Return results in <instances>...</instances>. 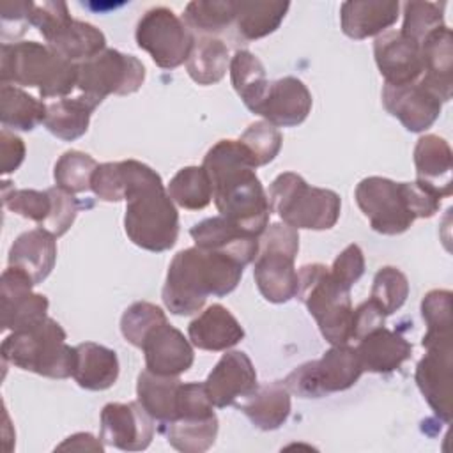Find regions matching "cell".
Listing matches in <instances>:
<instances>
[{
  "label": "cell",
  "instance_id": "cell-49",
  "mask_svg": "<svg viewBox=\"0 0 453 453\" xmlns=\"http://www.w3.org/2000/svg\"><path fill=\"white\" fill-rule=\"evenodd\" d=\"M331 276L334 281L343 287L345 290H350L352 285L363 276L365 273V255L357 244H349L333 262L329 267Z\"/></svg>",
  "mask_w": 453,
  "mask_h": 453
},
{
  "label": "cell",
  "instance_id": "cell-4",
  "mask_svg": "<svg viewBox=\"0 0 453 453\" xmlns=\"http://www.w3.org/2000/svg\"><path fill=\"white\" fill-rule=\"evenodd\" d=\"M2 85L34 87L42 99L65 97L78 85V64L35 41L4 42L0 55Z\"/></svg>",
  "mask_w": 453,
  "mask_h": 453
},
{
  "label": "cell",
  "instance_id": "cell-16",
  "mask_svg": "<svg viewBox=\"0 0 453 453\" xmlns=\"http://www.w3.org/2000/svg\"><path fill=\"white\" fill-rule=\"evenodd\" d=\"M154 419L136 402L106 403L101 411L99 439L122 451H142L154 437Z\"/></svg>",
  "mask_w": 453,
  "mask_h": 453
},
{
  "label": "cell",
  "instance_id": "cell-25",
  "mask_svg": "<svg viewBox=\"0 0 453 453\" xmlns=\"http://www.w3.org/2000/svg\"><path fill=\"white\" fill-rule=\"evenodd\" d=\"M188 336L191 345L202 350L219 352L237 345L244 338V329L228 308L216 303L189 322Z\"/></svg>",
  "mask_w": 453,
  "mask_h": 453
},
{
  "label": "cell",
  "instance_id": "cell-9",
  "mask_svg": "<svg viewBox=\"0 0 453 453\" xmlns=\"http://www.w3.org/2000/svg\"><path fill=\"white\" fill-rule=\"evenodd\" d=\"M30 25L37 27L48 46L62 58L81 64L106 48L104 34L69 14L65 2H32Z\"/></svg>",
  "mask_w": 453,
  "mask_h": 453
},
{
  "label": "cell",
  "instance_id": "cell-52",
  "mask_svg": "<svg viewBox=\"0 0 453 453\" xmlns=\"http://www.w3.org/2000/svg\"><path fill=\"white\" fill-rule=\"evenodd\" d=\"M25 143L23 140L11 133L9 129H2L0 133V156H2V173H12L19 168V165L25 159Z\"/></svg>",
  "mask_w": 453,
  "mask_h": 453
},
{
  "label": "cell",
  "instance_id": "cell-20",
  "mask_svg": "<svg viewBox=\"0 0 453 453\" xmlns=\"http://www.w3.org/2000/svg\"><path fill=\"white\" fill-rule=\"evenodd\" d=\"M373 55L386 85L414 83L423 74L421 48L400 30L380 34L373 42Z\"/></svg>",
  "mask_w": 453,
  "mask_h": 453
},
{
  "label": "cell",
  "instance_id": "cell-3",
  "mask_svg": "<svg viewBox=\"0 0 453 453\" xmlns=\"http://www.w3.org/2000/svg\"><path fill=\"white\" fill-rule=\"evenodd\" d=\"M244 265L226 255L198 246L179 251L166 273L161 290L166 310L173 315L200 311L209 296L223 297L235 290Z\"/></svg>",
  "mask_w": 453,
  "mask_h": 453
},
{
  "label": "cell",
  "instance_id": "cell-48",
  "mask_svg": "<svg viewBox=\"0 0 453 453\" xmlns=\"http://www.w3.org/2000/svg\"><path fill=\"white\" fill-rule=\"evenodd\" d=\"M90 189L103 202H120L124 200V172L122 163H103L97 165Z\"/></svg>",
  "mask_w": 453,
  "mask_h": 453
},
{
  "label": "cell",
  "instance_id": "cell-28",
  "mask_svg": "<svg viewBox=\"0 0 453 453\" xmlns=\"http://www.w3.org/2000/svg\"><path fill=\"white\" fill-rule=\"evenodd\" d=\"M400 12L398 2H343L340 7L342 30L350 39H366L389 28Z\"/></svg>",
  "mask_w": 453,
  "mask_h": 453
},
{
  "label": "cell",
  "instance_id": "cell-51",
  "mask_svg": "<svg viewBox=\"0 0 453 453\" xmlns=\"http://www.w3.org/2000/svg\"><path fill=\"white\" fill-rule=\"evenodd\" d=\"M384 319H386V315L372 299L361 303L354 310V315H352V340H359L365 334H368L370 331L382 327Z\"/></svg>",
  "mask_w": 453,
  "mask_h": 453
},
{
  "label": "cell",
  "instance_id": "cell-40",
  "mask_svg": "<svg viewBox=\"0 0 453 453\" xmlns=\"http://www.w3.org/2000/svg\"><path fill=\"white\" fill-rule=\"evenodd\" d=\"M235 21V2L230 0H195L184 9V23L188 28L202 34L212 35L223 32Z\"/></svg>",
  "mask_w": 453,
  "mask_h": 453
},
{
  "label": "cell",
  "instance_id": "cell-35",
  "mask_svg": "<svg viewBox=\"0 0 453 453\" xmlns=\"http://www.w3.org/2000/svg\"><path fill=\"white\" fill-rule=\"evenodd\" d=\"M228 65V48L221 39L212 35L195 37V44L186 60V71L195 83H218L226 74Z\"/></svg>",
  "mask_w": 453,
  "mask_h": 453
},
{
  "label": "cell",
  "instance_id": "cell-17",
  "mask_svg": "<svg viewBox=\"0 0 453 453\" xmlns=\"http://www.w3.org/2000/svg\"><path fill=\"white\" fill-rule=\"evenodd\" d=\"M203 386L211 403L223 409L253 395L258 382L255 366L248 354L242 350H228L214 365Z\"/></svg>",
  "mask_w": 453,
  "mask_h": 453
},
{
  "label": "cell",
  "instance_id": "cell-45",
  "mask_svg": "<svg viewBox=\"0 0 453 453\" xmlns=\"http://www.w3.org/2000/svg\"><path fill=\"white\" fill-rule=\"evenodd\" d=\"M239 142L251 154L257 168L271 163L281 149V133L265 120H257L246 127Z\"/></svg>",
  "mask_w": 453,
  "mask_h": 453
},
{
  "label": "cell",
  "instance_id": "cell-24",
  "mask_svg": "<svg viewBox=\"0 0 453 453\" xmlns=\"http://www.w3.org/2000/svg\"><path fill=\"white\" fill-rule=\"evenodd\" d=\"M423 74L418 80L430 92H434L441 103H448L453 92V37L448 27L432 32L421 42Z\"/></svg>",
  "mask_w": 453,
  "mask_h": 453
},
{
  "label": "cell",
  "instance_id": "cell-10",
  "mask_svg": "<svg viewBox=\"0 0 453 453\" xmlns=\"http://www.w3.org/2000/svg\"><path fill=\"white\" fill-rule=\"evenodd\" d=\"M212 407L203 382H182L175 418L159 430L177 451L203 453L214 444L219 428Z\"/></svg>",
  "mask_w": 453,
  "mask_h": 453
},
{
  "label": "cell",
  "instance_id": "cell-27",
  "mask_svg": "<svg viewBox=\"0 0 453 453\" xmlns=\"http://www.w3.org/2000/svg\"><path fill=\"white\" fill-rule=\"evenodd\" d=\"M57 237L44 228H34L16 237L9 250V265L25 271L37 285L44 281L57 262Z\"/></svg>",
  "mask_w": 453,
  "mask_h": 453
},
{
  "label": "cell",
  "instance_id": "cell-36",
  "mask_svg": "<svg viewBox=\"0 0 453 453\" xmlns=\"http://www.w3.org/2000/svg\"><path fill=\"white\" fill-rule=\"evenodd\" d=\"M94 110L96 106L81 96L73 99L62 97L48 104L44 126L53 136L73 142L87 133Z\"/></svg>",
  "mask_w": 453,
  "mask_h": 453
},
{
  "label": "cell",
  "instance_id": "cell-47",
  "mask_svg": "<svg viewBox=\"0 0 453 453\" xmlns=\"http://www.w3.org/2000/svg\"><path fill=\"white\" fill-rule=\"evenodd\" d=\"M48 191L51 195V211L39 228H44L51 235L60 237L74 223L80 205H78V200L73 196V193H69L58 186L48 188Z\"/></svg>",
  "mask_w": 453,
  "mask_h": 453
},
{
  "label": "cell",
  "instance_id": "cell-6",
  "mask_svg": "<svg viewBox=\"0 0 453 453\" xmlns=\"http://www.w3.org/2000/svg\"><path fill=\"white\" fill-rule=\"evenodd\" d=\"M267 200L285 225L299 230H329L342 211L338 193L310 186L299 173L283 172L269 186Z\"/></svg>",
  "mask_w": 453,
  "mask_h": 453
},
{
  "label": "cell",
  "instance_id": "cell-50",
  "mask_svg": "<svg viewBox=\"0 0 453 453\" xmlns=\"http://www.w3.org/2000/svg\"><path fill=\"white\" fill-rule=\"evenodd\" d=\"M32 2H5L2 4V39H18L30 25Z\"/></svg>",
  "mask_w": 453,
  "mask_h": 453
},
{
  "label": "cell",
  "instance_id": "cell-2",
  "mask_svg": "<svg viewBox=\"0 0 453 453\" xmlns=\"http://www.w3.org/2000/svg\"><path fill=\"white\" fill-rule=\"evenodd\" d=\"M124 230L133 244L147 251H166L179 237V212L156 170L136 159H126Z\"/></svg>",
  "mask_w": 453,
  "mask_h": 453
},
{
  "label": "cell",
  "instance_id": "cell-21",
  "mask_svg": "<svg viewBox=\"0 0 453 453\" xmlns=\"http://www.w3.org/2000/svg\"><path fill=\"white\" fill-rule=\"evenodd\" d=\"M140 349L145 354V368L157 375L179 377L195 361L191 342L177 327L168 324V320L156 326L145 336Z\"/></svg>",
  "mask_w": 453,
  "mask_h": 453
},
{
  "label": "cell",
  "instance_id": "cell-41",
  "mask_svg": "<svg viewBox=\"0 0 453 453\" xmlns=\"http://www.w3.org/2000/svg\"><path fill=\"white\" fill-rule=\"evenodd\" d=\"M97 168V161L81 152V150H67L64 152L53 168L55 186L69 191V193H83L90 189L92 175Z\"/></svg>",
  "mask_w": 453,
  "mask_h": 453
},
{
  "label": "cell",
  "instance_id": "cell-42",
  "mask_svg": "<svg viewBox=\"0 0 453 453\" xmlns=\"http://www.w3.org/2000/svg\"><path fill=\"white\" fill-rule=\"evenodd\" d=\"M407 296H409V281L400 269L393 265H386L377 271L372 283L370 299L382 310L386 317L400 310Z\"/></svg>",
  "mask_w": 453,
  "mask_h": 453
},
{
  "label": "cell",
  "instance_id": "cell-31",
  "mask_svg": "<svg viewBox=\"0 0 453 453\" xmlns=\"http://www.w3.org/2000/svg\"><path fill=\"white\" fill-rule=\"evenodd\" d=\"M237 407L260 430H276L290 416V391L283 382L258 386L253 395L244 398Z\"/></svg>",
  "mask_w": 453,
  "mask_h": 453
},
{
  "label": "cell",
  "instance_id": "cell-53",
  "mask_svg": "<svg viewBox=\"0 0 453 453\" xmlns=\"http://www.w3.org/2000/svg\"><path fill=\"white\" fill-rule=\"evenodd\" d=\"M57 449H78V451L92 449V451H103L104 444H103V441H96L94 435L80 432V434H74V435L67 437L62 444L57 446Z\"/></svg>",
  "mask_w": 453,
  "mask_h": 453
},
{
  "label": "cell",
  "instance_id": "cell-46",
  "mask_svg": "<svg viewBox=\"0 0 453 453\" xmlns=\"http://www.w3.org/2000/svg\"><path fill=\"white\" fill-rule=\"evenodd\" d=\"M9 182H4L2 188V198H4V205L27 218L35 221L39 226L44 223V219L48 218L50 211H51V195L48 189L44 191H37V189H11L9 191Z\"/></svg>",
  "mask_w": 453,
  "mask_h": 453
},
{
  "label": "cell",
  "instance_id": "cell-11",
  "mask_svg": "<svg viewBox=\"0 0 453 453\" xmlns=\"http://www.w3.org/2000/svg\"><path fill=\"white\" fill-rule=\"evenodd\" d=\"M363 372L354 347H349L347 343L331 345L320 359L303 363L281 382L292 395L301 398H320L352 388Z\"/></svg>",
  "mask_w": 453,
  "mask_h": 453
},
{
  "label": "cell",
  "instance_id": "cell-26",
  "mask_svg": "<svg viewBox=\"0 0 453 453\" xmlns=\"http://www.w3.org/2000/svg\"><path fill=\"white\" fill-rule=\"evenodd\" d=\"M365 372L389 373L398 370L412 354V345L388 327H377L357 340L354 347Z\"/></svg>",
  "mask_w": 453,
  "mask_h": 453
},
{
  "label": "cell",
  "instance_id": "cell-18",
  "mask_svg": "<svg viewBox=\"0 0 453 453\" xmlns=\"http://www.w3.org/2000/svg\"><path fill=\"white\" fill-rule=\"evenodd\" d=\"M382 104L411 133L432 127L442 110L441 99L419 81L398 87L384 85Z\"/></svg>",
  "mask_w": 453,
  "mask_h": 453
},
{
  "label": "cell",
  "instance_id": "cell-34",
  "mask_svg": "<svg viewBox=\"0 0 453 453\" xmlns=\"http://www.w3.org/2000/svg\"><path fill=\"white\" fill-rule=\"evenodd\" d=\"M228 67L234 90L242 99L246 108L257 113L271 83L265 76L262 62L251 51L237 50L230 58Z\"/></svg>",
  "mask_w": 453,
  "mask_h": 453
},
{
  "label": "cell",
  "instance_id": "cell-44",
  "mask_svg": "<svg viewBox=\"0 0 453 453\" xmlns=\"http://www.w3.org/2000/svg\"><path fill=\"white\" fill-rule=\"evenodd\" d=\"M161 322H166L165 311L147 301H136L126 308L120 319V333L134 347H142L145 336Z\"/></svg>",
  "mask_w": 453,
  "mask_h": 453
},
{
  "label": "cell",
  "instance_id": "cell-39",
  "mask_svg": "<svg viewBox=\"0 0 453 453\" xmlns=\"http://www.w3.org/2000/svg\"><path fill=\"white\" fill-rule=\"evenodd\" d=\"M175 205L198 211L211 203L212 188L203 166H184L170 180L166 188Z\"/></svg>",
  "mask_w": 453,
  "mask_h": 453
},
{
  "label": "cell",
  "instance_id": "cell-7",
  "mask_svg": "<svg viewBox=\"0 0 453 453\" xmlns=\"http://www.w3.org/2000/svg\"><path fill=\"white\" fill-rule=\"evenodd\" d=\"M296 297L308 308L322 336L331 345L352 340L350 290L340 287L324 264H306L297 273Z\"/></svg>",
  "mask_w": 453,
  "mask_h": 453
},
{
  "label": "cell",
  "instance_id": "cell-29",
  "mask_svg": "<svg viewBox=\"0 0 453 453\" xmlns=\"http://www.w3.org/2000/svg\"><path fill=\"white\" fill-rule=\"evenodd\" d=\"M414 165L418 179L434 188L442 198L451 195L453 154L449 143L437 134H425L416 142Z\"/></svg>",
  "mask_w": 453,
  "mask_h": 453
},
{
  "label": "cell",
  "instance_id": "cell-30",
  "mask_svg": "<svg viewBox=\"0 0 453 453\" xmlns=\"http://www.w3.org/2000/svg\"><path fill=\"white\" fill-rule=\"evenodd\" d=\"M74 349L76 363L73 379L80 388L88 391H104L117 382L120 366L115 350L96 342H83Z\"/></svg>",
  "mask_w": 453,
  "mask_h": 453
},
{
  "label": "cell",
  "instance_id": "cell-37",
  "mask_svg": "<svg viewBox=\"0 0 453 453\" xmlns=\"http://www.w3.org/2000/svg\"><path fill=\"white\" fill-rule=\"evenodd\" d=\"M46 108L42 101L27 94L19 87L2 85L0 87V119L5 129L32 131L39 124H44Z\"/></svg>",
  "mask_w": 453,
  "mask_h": 453
},
{
  "label": "cell",
  "instance_id": "cell-32",
  "mask_svg": "<svg viewBox=\"0 0 453 453\" xmlns=\"http://www.w3.org/2000/svg\"><path fill=\"white\" fill-rule=\"evenodd\" d=\"M180 384L182 382L179 380V377L157 375L149 372L147 368L138 375V403L159 425V428L175 418Z\"/></svg>",
  "mask_w": 453,
  "mask_h": 453
},
{
  "label": "cell",
  "instance_id": "cell-14",
  "mask_svg": "<svg viewBox=\"0 0 453 453\" xmlns=\"http://www.w3.org/2000/svg\"><path fill=\"white\" fill-rule=\"evenodd\" d=\"M356 202L370 226L384 235H398L411 228L414 214L409 207L403 182L386 177H366L356 186Z\"/></svg>",
  "mask_w": 453,
  "mask_h": 453
},
{
  "label": "cell",
  "instance_id": "cell-13",
  "mask_svg": "<svg viewBox=\"0 0 453 453\" xmlns=\"http://www.w3.org/2000/svg\"><path fill=\"white\" fill-rule=\"evenodd\" d=\"M134 39L161 69L182 65L195 44V35L172 9L152 7L136 23Z\"/></svg>",
  "mask_w": 453,
  "mask_h": 453
},
{
  "label": "cell",
  "instance_id": "cell-38",
  "mask_svg": "<svg viewBox=\"0 0 453 453\" xmlns=\"http://www.w3.org/2000/svg\"><path fill=\"white\" fill-rule=\"evenodd\" d=\"M451 292L435 288L425 294L421 301V317L426 324V333L421 340V345L425 349L451 345L453 333H451Z\"/></svg>",
  "mask_w": 453,
  "mask_h": 453
},
{
  "label": "cell",
  "instance_id": "cell-22",
  "mask_svg": "<svg viewBox=\"0 0 453 453\" xmlns=\"http://www.w3.org/2000/svg\"><path fill=\"white\" fill-rule=\"evenodd\" d=\"M195 246L230 257L241 265H248L258 253V237L239 228L223 216L207 218L189 230Z\"/></svg>",
  "mask_w": 453,
  "mask_h": 453
},
{
  "label": "cell",
  "instance_id": "cell-1",
  "mask_svg": "<svg viewBox=\"0 0 453 453\" xmlns=\"http://www.w3.org/2000/svg\"><path fill=\"white\" fill-rule=\"evenodd\" d=\"M202 166L219 216L260 237L269 225L271 205L248 149L239 140H219L207 150Z\"/></svg>",
  "mask_w": 453,
  "mask_h": 453
},
{
  "label": "cell",
  "instance_id": "cell-23",
  "mask_svg": "<svg viewBox=\"0 0 453 453\" xmlns=\"http://www.w3.org/2000/svg\"><path fill=\"white\" fill-rule=\"evenodd\" d=\"M311 94L296 76H285L269 83L267 94L257 111L274 127H294L311 111Z\"/></svg>",
  "mask_w": 453,
  "mask_h": 453
},
{
  "label": "cell",
  "instance_id": "cell-19",
  "mask_svg": "<svg viewBox=\"0 0 453 453\" xmlns=\"http://www.w3.org/2000/svg\"><path fill=\"white\" fill-rule=\"evenodd\" d=\"M453 345L426 349V354L416 366V384L428 402L435 416L449 423L453 416V388H451Z\"/></svg>",
  "mask_w": 453,
  "mask_h": 453
},
{
  "label": "cell",
  "instance_id": "cell-5",
  "mask_svg": "<svg viewBox=\"0 0 453 453\" xmlns=\"http://www.w3.org/2000/svg\"><path fill=\"white\" fill-rule=\"evenodd\" d=\"M65 340L67 334L62 326L55 319L46 317L30 327L5 336L0 347L2 361L42 377L67 379L74 372L76 349L67 345Z\"/></svg>",
  "mask_w": 453,
  "mask_h": 453
},
{
  "label": "cell",
  "instance_id": "cell-12",
  "mask_svg": "<svg viewBox=\"0 0 453 453\" xmlns=\"http://www.w3.org/2000/svg\"><path fill=\"white\" fill-rule=\"evenodd\" d=\"M145 80V67L134 57L113 48H104L96 57L78 64L80 96L96 108L106 96L136 92Z\"/></svg>",
  "mask_w": 453,
  "mask_h": 453
},
{
  "label": "cell",
  "instance_id": "cell-43",
  "mask_svg": "<svg viewBox=\"0 0 453 453\" xmlns=\"http://www.w3.org/2000/svg\"><path fill=\"white\" fill-rule=\"evenodd\" d=\"M444 4L437 2H407L403 5L402 34L421 46V42L444 25Z\"/></svg>",
  "mask_w": 453,
  "mask_h": 453
},
{
  "label": "cell",
  "instance_id": "cell-8",
  "mask_svg": "<svg viewBox=\"0 0 453 453\" xmlns=\"http://www.w3.org/2000/svg\"><path fill=\"white\" fill-rule=\"evenodd\" d=\"M299 251V234L285 223H273L258 237L253 276L258 292L269 303H287L297 292L294 260Z\"/></svg>",
  "mask_w": 453,
  "mask_h": 453
},
{
  "label": "cell",
  "instance_id": "cell-33",
  "mask_svg": "<svg viewBox=\"0 0 453 453\" xmlns=\"http://www.w3.org/2000/svg\"><path fill=\"white\" fill-rule=\"evenodd\" d=\"M290 2L242 0L235 2V25L244 41L262 39L273 34L283 21Z\"/></svg>",
  "mask_w": 453,
  "mask_h": 453
},
{
  "label": "cell",
  "instance_id": "cell-15",
  "mask_svg": "<svg viewBox=\"0 0 453 453\" xmlns=\"http://www.w3.org/2000/svg\"><path fill=\"white\" fill-rule=\"evenodd\" d=\"M35 283L32 278L9 265L0 278V311H2V329L18 331L30 327L42 319H46L48 299L42 294L32 292Z\"/></svg>",
  "mask_w": 453,
  "mask_h": 453
}]
</instances>
